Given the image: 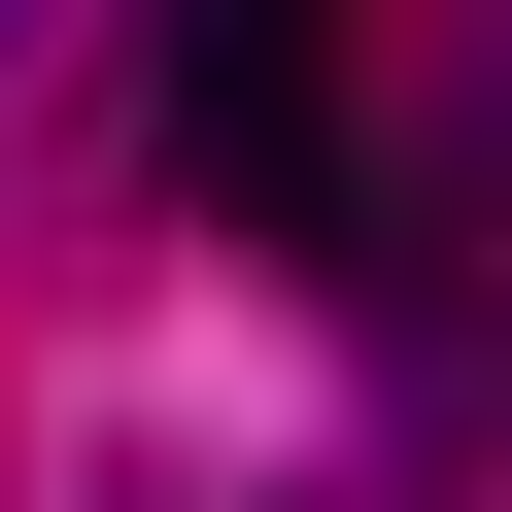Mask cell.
<instances>
[{
  "label": "cell",
  "mask_w": 512,
  "mask_h": 512,
  "mask_svg": "<svg viewBox=\"0 0 512 512\" xmlns=\"http://www.w3.org/2000/svg\"><path fill=\"white\" fill-rule=\"evenodd\" d=\"M137 137H171V205L308 239L342 205V0H137Z\"/></svg>",
  "instance_id": "cell-1"
}]
</instances>
